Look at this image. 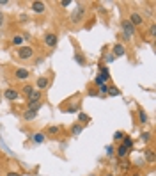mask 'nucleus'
Here are the masks:
<instances>
[{"mask_svg": "<svg viewBox=\"0 0 156 176\" xmlns=\"http://www.w3.org/2000/svg\"><path fill=\"white\" fill-rule=\"evenodd\" d=\"M14 78L16 80H27V78H30V71L25 70V68H18L14 71Z\"/></svg>", "mask_w": 156, "mask_h": 176, "instance_id": "nucleus-8", "label": "nucleus"}, {"mask_svg": "<svg viewBox=\"0 0 156 176\" xmlns=\"http://www.w3.org/2000/svg\"><path fill=\"white\" fill-rule=\"evenodd\" d=\"M123 146L128 148V149H131V148H133V139L128 137V135H124V137H123Z\"/></svg>", "mask_w": 156, "mask_h": 176, "instance_id": "nucleus-18", "label": "nucleus"}, {"mask_svg": "<svg viewBox=\"0 0 156 176\" xmlns=\"http://www.w3.org/2000/svg\"><path fill=\"white\" fill-rule=\"evenodd\" d=\"M124 53H126L124 45H121V43H115L114 48H112V55H114V57H123Z\"/></svg>", "mask_w": 156, "mask_h": 176, "instance_id": "nucleus-10", "label": "nucleus"}, {"mask_svg": "<svg viewBox=\"0 0 156 176\" xmlns=\"http://www.w3.org/2000/svg\"><path fill=\"white\" fill-rule=\"evenodd\" d=\"M75 61L78 62L80 66H85V64H87V61H85V57H83V55H82L80 52H75Z\"/></svg>", "mask_w": 156, "mask_h": 176, "instance_id": "nucleus-19", "label": "nucleus"}, {"mask_svg": "<svg viewBox=\"0 0 156 176\" xmlns=\"http://www.w3.org/2000/svg\"><path fill=\"white\" fill-rule=\"evenodd\" d=\"M130 23L133 27H140V25H144V16L138 14V13H131L130 14Z\"/></svg>", "mask_w": 156, "mask_h": 176, "instance_id": "nucleus-6", "label": "nucleus"}, {"mask_svg": "<svg viewBox=\"0 0 156 176\" xmlns=\"http://www.w3.org/2000/svg\"><path fill=\"white\" fill-rule=\"evenodd\" d=\"M115 153H117V156H119V158H123V160H124L126 156H128V153H130V149L121 144V146H117V151H115Z\"/></svg>", "mask_w": 156, "mask_h": 176, "instance_id": "nucleus-12", "label": "nucleus"}, {"mask_svg": "<svg viewBox=\"0 0 156 176\" xmlns=\"http://www.w3.org/2000/svg\"><path fill=\"white\" fill-rule=\"evenodd\" d=\"M106 80H108V78H106L105 75H101V73H99V75L94 78V84H96V85H103V84H106Z\"/></svg>", "mask_w": 156, "mask_h": 176, "instance_id": "nucleus-20", "label": "nucleus"}, {"mask_svg": "<svg viewBox=\"0 0 156 176\" xmlns=\"http://www.w3.org/2000/svg\"><path fill=\"white\" fill-rule=\"evenodd\" d=\"M144 153H146V160L149 164H153V162H154V153H153V149H146Z\"/></svg>", "mask_w": 156, "mask_h": 176, "instance_id": "nucleus-21", "label": "nucleus"}, {"mask_svg": "<svg viewBox=\"0 0 156 176\" xmlns=\"http://www.w3.org/2000/svg\"><path fill=\"white\" fill-rule=\"evenodd\" d=\"M36 116H37V112H34V110H25L23 112V121H32Z\"/></svg>", "mask_w": 156, "mask_h": 176, "instance_id": "nucleus-15", "label": "nucleus"}, {"mask_svg": "<svg viewBox=\"0 0 156 176\" xmlns=\"http://www.w3.org/2000/svg\"><path fill=\"white\" fill-rule=\"evenodd\" d=\"M34 91H36V89H34V85H30V84H25V85H23V89H21V94L29 98V96H30Z\"/></svg>", "mask_w": 156, "mask_h": 176, "instance_id": "nucleus-13", "label": "nucleus"}, {"mask_svg": "<svg viewBox=\"0 0 156 176\" xmlns=\"http://www.w3.org/2000/svg\"><path fill=\"white\" fill-rule=\"evenodd\" d=\"M108 96H121V91H119V87H108Z\"/></svg>", "mask_w": 156, "mask_h": 176, "instance_id": "nucleus-23", "label": "nucleus"}, {"mask_svg": "<svg viewBox=\"0 0 156 176\" xmlns=\"http://www.w3.org/2000/svg\"><path fill=\"white\" fill-rule=\"evenodd\" d=\"M121 31H123V38L126 41H130L133 36H135V27L130 23V20H121Z\"/></svg>", "mask_w": 156, "mask_h": 176, "instance_id": "nucleus-1", "label": "nucleus"}, {"mask_svg": "<svg viewBox=\"0 0 156 176\" xmlns=\"http://www.w3.org/2000/svg\"><path fill=\"white\" fill-rule=\"evenodd\" d=\"M124 132H121V130H117V132H115L114 134V141H123V137H124Z\"/></svg>", "mask_w": 156, "mask_h": 176, "instance_id": "nucleus-25", "label": "nucleus"}, {"mask_svg": "<svg viewBox=\"0 0 156 176\" xmlns=\"http://www.w3.org/2000/svg\"><path fill=\"white\" fill-rule=\"evenodd\" d=\"M140 139L146 141V142H149V141H151V134H149V132H144V134L140 135Z\"/></svg>", "mask_w": 156, "mask_h": 176, "instance_id": "nucleus-27", "label": "nucleus"}, {"mask_svg": "<svg viewBox=\"0 0 156 176\" xmlns=\"http://www.w3.org/2000/svg\"><path fill=\"white\" fill-rule=\"evenodd\" d=\"M149 36H151V38H154V36H156V25H154V23L149 27Z\"/></svg>", "mask_w": 156, "mask_h": 176, "instance_id": "nucleus-28", "label": "nucleus"}, {"mask_svg": "<svg viewBox=\"0 0 156 176\" xmlns=\"http://www.w3.org/2000/svg\"><path fill=\"white\" fill-rule=\"evenodd\" d=\"M57 43H59V36H57V34H53V32L44 34V45H46V46L55 48V46H57Z\"/></svg>", "mask_w": 156, "mask_h": 176, "instance_id": "nucleus-3", "label": "nucleus"}, {"mask_svg": "<svg viewBox=\"0 0 156 176\" xmlns=\"http://www.w3.org/2000/svg\"><path fill=\"white\" fill-rule=\"evenodd\" d=\"M32 141H34L36 144H43V142H44V134H43V132H36V134L32 135Z\"/></svg>", "mask_w": 156, "mask_h": 176, "instance_id": "nucleus-14", "label": "nucleus"}, {"mask_svg": "<svg viewBox=\"0 0 156 176\" xmlns=\"http://www.w3.org/2000/svg\"><path fill=\"white\" fill-rule=\"evenodd\" d=\"M30 9L34 11V13H37V14H41V13L46 11V4H44V2H37V0H36V2H32V4H30Z\"/></svg>", "mask_w": 156, "mask_h": 176, "instance_id": "nucleus-9", "label": "nucleus"}, {"mask_svg": "<svg viewBox=\"0 0 156 176\" xmlns=\"http://www.w3.org/2000/svg\"><path fill=\"white\" fill-rule=\"evenodd\" d=\"M78 119H80L82 123H89V121H91V117H89L87 114H83V112H80V114H78Z\"/></svg>", "mask_w": 156, "mask_h": 176, "instance_id": "nucleus-24", "label": "nucleus"}, {"mask_svg": "<svg viewBox=\"0 0 156 176\" xmlns=\"http://www.w3.org/2000/svg\"><path fill=\"white\" fill-rule=\"evenodd\" d=\"M106 153L112 156V155H114V148H112V146H106Z\"/></svg>", "mask_w": 156, "mask_h": 176, "instance_id": "nucleus-31", "label": "nucleus"}, {"mask_svg": "<svg viewBox=\"0 0 156 176\" xmlns=\"http://www.w3.org/2000/svg\"><path fill=\"white\" fill-rule=\"evenodd\" d=\"M21 41H23L21 36H14V38H12V45H14V46H16V45H21Z\"/></svg>", "mask_w": 156, "mask_h": 176, "instance_id": "nucleus-26", "label": "nucleus"}, {"mask_svg": "<svg viewBox=\"0 0 156 176\" xmlns=\"http://www.w3.org/2000/svg\"><path fill=\"white\" fill-rule=\"evenodd\" d=\"M83 16H85V7H83V5H78L76 11L73 13V16H71V21H73V23H80V21L83 20Z\"/></svg>", "mask_w": 156, "mask_h": 176, "instance_id": "nucleus-4", "label": "nucleus"}, {"mask_svg": "<svg viewBox=\"0 0 156 176\" xmlns=\"http://www.w3.org/2000/svg\"><path fill=\"white\" fill-rule=\"evenodd\" d=\"M4 20H5V18H4V14H2V11H0V27L4 25Z\"/></svg>", "mask_w": 156, "mask_h": 176, "instance_id": "nucleus-32", "label": "nucleus"}, {"mask_svg": "<svg viewBox=\"0 0 156 176\" xmlns=\"http://www.w3.org/2000/svg\"><path fill=\"white\" fill-rule=\"evenodd\" d=\"M99 93H101V94H106V93H108V85H106V84L99 85Z\"/></svg>", "mask_w": 156, "mask_h": 176, "instance_id": "nucleus-29", "label": "nucleus"}, {"mask_svg": "<svg viewBox=\"0 0 156 176\" xmlns=\"http://www.w3.org/2000/svg\"><path fill=\"white\" fill-rule=\"evenodd\" d=\"M131 176H142V174H140V173H133Z\"/></svg>", "mask_w": 156, "mask_h": 176, "instance_id": "nucleus-34", "label": "nucleus"}, {"mask_svg": "<svg viewBox=\"0 0 156 176\" xmlns=\"http://www.w3.org/2000/svg\"><path fill=\"white\" fill-rule=\"evenodd\" d=\"M18 57H20L21 61L34 57V48L32 46H21V48H18Z\"/></svg>", "mask_w": 156, "mask_h": 176, "instance_id": "nucleus-2", "label": "nucleus"}, {"mask_svg": "<svg viewBox=\"0 0 156 176\" xmlns=\"http://www.w3.org/2000/svg\"><path fill=\"white\" fill-rule=\"evenodd\" d=\"M147 121H149V117H147V114L142 110V109H138V123H142V124H146Z\"/></svg>", "mask_w": 156, "mask_h": 176, "instance_id": "nucleus-16", "label": "nucleus"}, {"mask_svg": "<svg viewBox=\"0 0 156 176\" xmlns=\"http://www.w3.org/2000/svg\"><path fill=\"white\" fill-rule=\"evenodd\" d=\"M61 126H48V130H46V135H59L61 134Z\"/></svg>", "mask_w": 156, "mask_h": 176, "instance_id": "nucleus-17", "label": "nucleus"}, {"mask_svg": "<svg viewBox=\"0 0 156 176\" xmlns=\"http://www.w3.org/2000/svg\"><path fill=\"white\" fill-rule=\"evenodd\" d=\"M48 85H50V78H48L46 75H43V77H39V78H37V91L46 89Z\"/></svg>", "mask_w": 156, "mask_h": 176, "instance_id": "nucleus-11", "label": "nucleus"}, {"mask_svg": "<svg viewBox=\"0 0 156 176\" xmlns=\"http://www.w3.org/2000/svg\"><path fill=\"white\" fill-rule=\"evenodd\" d=\"M71 4H73L71 0H62V2H61V5H62V7H68V5H71Z\"/></svg>", "mask_w": 156, "mask_h": 176, "instance_id": "nucleus-30", "label": "nucleus"}, {"mask_svg": "<svg viewBox=\"0 0 156 176\" xmlns=\"http://www.w3.org/2000/svg\"><path fill=\"white\" fill-rule=\"evenodd\" d=\"M82 130H83L82 124H73V126H71V134L73 135H80L82 134Z\"/></svg>", "mask_w": 156, "mask_h": 176, "instance_id": "nucleus-22", "label": "nucleus"}, {"mask_svg": "<svg viewBox=\"0 0 156 176\" xmlns=\"http://www.w3.org/2000/svg\"><path fill=\"white\" fill-rule=\"evenodd\" d=\"M41 98H43V91H34V93L27 98V105H36V103H39L41 102Z\"/></svg>", "mask_w": 156, "mask_h": 176, "instance_id": "nucleus-5", "label": "nucleus"}, {"mask_svg": "<svg viewBox=\"0 0 156 176\" xmlns=\"http://www.w3.org/2000/svg\"><path fill=\"white\" fill-rule=\"evenodd\" d=\"M4 98H5V100H9V102H16V100L20 98V91H16V89L9 87V89H5V93H4Z\"/></svg>", "mask_w": 156, "mask_h": 176, "instance_id": "nucleus-7", "label": "nucleus"}, {"mask_svg": "<svg viewBox=\"0 0 156 176\" xmlns=\"http://www.w3.org/2000/svg\"><path fill=\"white\" fill-rule=\"evenodd\" d=\"M7 176H20V173H7Z\"/></svg>", "mask_w": 156, "mask_h": 176, "instance_id": "nucleus-33", "label": "nucleus"}, {"mask_svg": "<svg viewBox=\"0 0 156 176\" xmlns=\"http://www.w3.org/2000/svg\"><path fill=\"white\" fill-rule=\"evenodd\" d=\"M105 176H115V174H112V173H108V174H105Z\"/></svg>", "mask_w": 156, "mask_h": 176, "instance_id": "nucleus-35", "label": "nucleus"}]
</instances>
